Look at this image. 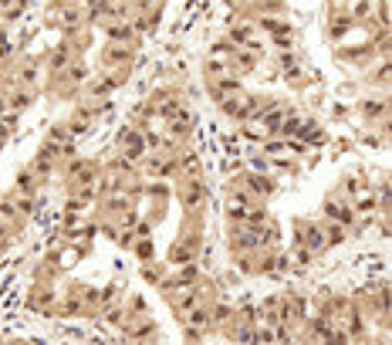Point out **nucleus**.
<instances>
[{
    "mask_svg": "<svg viewBox=\"0 0 392 345\" xmlns=\"http://www.w3.org/2000/svg\"><path fill=\"white\" fill-rule=\"evenodd\" d=\"M176 200L186 210V217H203V207H207V186H203V176L196 180H180L176 183Z\"/></svg>",
    "mask_w": 392,
    "mask_h": 345,
    "instance_id": "nucleus-1",
    "label": "nucleus"
},
{
    "mask_svg": "<svg viewBox=\"0 0 392 345\" xmlns=\"http://www.w3.org/2000/svg\"><path fill=\"white\" fill-rule=\"evenodd\" d=\"M294 244H301V247H308L314 258L321 254V251H328V240H325V230H321V220H294Z\"/></svg>",
    "mask_w": 392,
    "mask_h": 345,
    "instance_id": "nucleus-2",
    "label": "nucleus"
},
{
    "mask_svg": "<svg viewBox=\"0 0 392 345\" xmlns=\"http://www.w3.org/2000/svg\"><path fill=\"white\" fill-rule=\"evenodd\" d=\"M115 149H119L126 160H132L139 166V160L149 153V146H146V129H142V126H126V129L119 133V139H115Z\"/></svg>",
    "mask_w": 392,
    "mask_h": 345,
    "instance_id": "nucleus-3",
    "label": "nucleus"
},
{
    "mask_svg": "<svg viewBox=\"0 0 392 345\" xmlns=\"http://www.w3.org/2000/svg\"><path fill=\"white\" fill-rule=\"evenodd\" d=\"M176 153H159V149H149L142 160H139V169L146 173V180H166L176 173Z\"/></svg>",
    "mask_w": 392,
    "mask_h": 345,
    "instance_id": "nucleus-4",
    "label": "nucleus"
},
{
    "mask_svg": "<svg viewBox=\"0 0 392 345\" xmlns=\"http://www.w3.org/2000/svg\"><path fill=\"white\" fill-rule=\"evenodd\" d=\"M237 180L244 183V190H247L257 203H267V200L278 193V180H271L267 173H254V169H247V173H240Z\"/></svg>",
    "mask_w": 392,
    "mask_h": 345,
    "instance_id": "nucleus-5",
    "label": "nucleus"
},
{
    "mask_svg": "<svg viewBox=\"0 0 392 345\" xmlns=\"http://www.w3.org/2000/svg\"><path fill=\"white\" fill-rule=\"evenodd\" d=\"M321 210H325V220H335V224L348 227V230L355 227V210H352V200H348V196H341L339 190L325 200V207H321Z\"/></svg>",
    "mask_w": 392,
    "mask_h": 345,
    "instance_id": "nucleus-6",
    "label": "nucleus"
},
{
    "mask_svg": "<svg viewBox=\"0 0 392 345\" xmlns=\"http://www.w3.org/2000/svg\"><path fill=\"white\" fill-rule=\"evenodd\" d=\"M54 312L58 315H65V319H92V308L85 305V298H81V285H71L68 294L54 305Z\"/></svg>",
    "mask_w": 392,
    "mask_h": 345,
    "instance_id": "nucleus-7",
    "label": "nucleus"
},
{
    "mask_svg": "<svg viewBox=\"0 0 392 345\" xmlns=\"http://www.w3.org/2000/svg\"><path fill=\"white\" fill-rule=\"evenodd\" d=\"M176 173L173 176H180V180H196V176H203V162H200V153L196 149H189V146H180L176 149Z\"/></svg>",
    "mask_w": 392,
    "mask_h": 345,
    "instance_id": "nucleus-8",
    "label": "nucleus"
},
{
    "mask_svg": "<svg viewBox=\"0 0 392 345\" xmlns=\"http://www.w3.org/2000/svg\"><path fill=\"white\" fill-rule=\"evenodd\" d=\"M132 58H135V51H132V44H105L102 48V65L105 68H119V65H132Z\"/></svg>",
    "mask_w": 392,
    "mask_h": 345,
    "instance_id": "nucleus-9",
    "label": "nucleus"
},
{
    "mask_svg": "<svg viewBox=\"0 0 392 345\" xmlns=\"http://www.w3.org/2000/svg\"><path fill=\"white\" fill-rule=\"evenodd\" d=\"M0 220H3V224L10 227V234H14V237H21V234H24V224H27V220L21 217V210L14 207L10 193H7V196L0 200Z\"/></svg>",
    "mask_w": 392,
    "mask_h": 345,
    "instance_id": "nucleus-10",
    "label": "nucleus"
},
{
    "mask_svg": "<svg viewBox=\"0 0 392 345\" xmlns=\"http://www.w3.org/2000/svg\"><path fill=\"white\" fill-rule=\"evenodd\" d=\"M135 27H132V21H108L105 24V37L112 41V44H135Z\"/></svg>",
    "mask_w": 392,
    "mask_h": 345,
    "instance_id": "nucleus-11",
    "label": "nucleus"
},
{
    "mask_svg": "<svg viewBox=\"0 0 392 345\" xmlns=\"http://www.w3.org/2000/svg\"><path fill=\"white\" fill-rule=\"evenodd\" d=\"M34 106V88H24V85H10L7 88V108L10 112H27V108Z\"/></svg>",
    "mask_w": 392,
    "mask_h": 345,
    "instance_id": "nucleus-12",
    "label": "nucleus"
},
{
    "mask_svg": "<svg viewBox=\"0 0 392 345\" xmlns=\"http://www.w3.org/2000/svg\"><path fill=\"white\" fill-rule=\"evenodd\" d=\"M230 68H234V75H250V71L257 68V51H250V48H234Z\"/></svg>",
    "mask_w": 392,
    "mask_h": 345,
    "instance_id": "nucleus-13",
    "label": "nucleus"
},
{
    "mask_svg": "<svg viewBox=\"0 0 392 345\" xmlns=\"http://www.w3.org/2000/svg\"><path fill=\"white\" fill-rule=\"evenodd\" d=\"M41 176L31 169V166H24L21 173H17V180H14V193H24V196H37V190H41Z\"/></svg>",
    "mask_w": 392,
    "mask_h": 345,
    "instance_id": "nucleus-14",
    "label": "nucleus"
},
{
    "mask_svg": "<svg viewBox=\"0 0 392 345\" xmlns=\"http://www.w3.org/2000/svg\"><path fill=\"white\" fill-rule=\"evenodd\" d=\"M230 71H234V68H230V58H223V54H207V61H203L207 81L223 78V75H230Z\"/></svg>",
    "mask_w": 392,
    "mask_h": 345,
    "instance_id": "nucleus-15",
    "label": "nucleus"
},
{
    "mask_svg": "<svg viewBox=\"0 0 392 345\" xmlns=\"http://www.w3.org/2000/svg\"><path fill=\"white\" fill-rule=\"evenodd\" d=\"M227 37L234 41L237 48H250V51H257V37H254V24H234L227 31Z\"/></svg>",
    "mask_w": 392,
    "mask_h": 345,
    "instance_id": "nucleus-16",
    "label": "nucleus"
},
{
    "mask_svg": "<svg viewBox=\"0 0 392 345\" xmlns=\"http://www.w3.org/2000/svg\"><path fill=\"white\" fill-rule=\"evenodd\" d=\"M227 321H234V305L213 301V305H210V328H223Z\"/></svg>",
    "mask_w": 392,
    "mask_h": 345,
    "instance_id": "nucleus-17",
    "label": "nucleus"
},
{
    "mask_svg": "<svg viewBox=\"0 0 392 345\" xmlns=\"http://www.w3.org/2000/svg\"><path fill=\"white\" fill-rule=\"evenodd\" d=\"M88 78V68H85V61H68V68H65V78H61V85H68V88H78L81 81Z\"/></svg>",
    "mask_w": 392,
    "mask_h": 345,
    "instance_id": "nucleus-18",
    "label": "nucleus"
},
{
    "mask_svg": "<svg viewBox=\"0 0 392 345\" xmlns=\"http://www.w3.org/2000/svg\"><path fill=\"white\" fill-rule=\"evenodd\" d=\"M112 92H115V88H112L108 75H99V78H92L85 85V99H108Z\"/></svg>",
    "mask_w": 392,
    "mask_h": 345,
    "instance_id": "nucleus-19",
    "label": "nucleus"
},
{
    "mask_svg": "<svg viewBox=\"0 0 392 345\" xmlns=\"http://www.w3.org/2000/svg\"><path fill=\"white\" fill-rule=\"evenodd\" d=\"M321 230H325V240H328V247H339L348 240V227H341L335 220H321Z\"/></svg>",
    "mask_w": 392,
    "mask_h": 345,
    "instance_id": "nucleus-20",
    "label": "nucleus"
},
{
    "mask_svg": "<svg viewBox=\"0 0 392 345\" xmlns=\"http://www.w3.org/2000/svg\"><path fill=\"white\" fill-rule=\"evenodd\" d=\"M31 169H34L41 180H51L54 169H58V160H54V156H48V153H37V156L31 160Z\"/></svg>",
    "mask_w": 392,
    "mask_h": 345,
    "instance_id": "nucleus-21",
    "label": "nucleus"
},
{
    "mask_svg": "<svg viewBox=\"0 0 392 345\" xmlns=\"http://www.w3.org/2000/svg\"><path fill=\"white\" fill-rule=\"evenodd\" d=\"M68 61H71V48L58 44V48L51 51V58H48V71H54V75H61V71L68 68Z\"/></svg>",
    "mask_w": 392,
    "mask_h": 345,
    "instance_id": "nucleus-22",
    "label": "nucleus"
},
{
    "mask_svg": "<svg viewBox=\"0 0 392 345\" xmlns=\"http://www.w3.org/2000/svg\"><path fill=\"white\" fill-rule=\"evenodd\" d=\"M250 207H254V203H250ZM250 207H247V203H234V200H227V210H223L227 224H247V217H250Z\"/></svg>",
    "mask_w": 392,
    "mask_h": 345,
    "instance_id": "nucleus-23",
    "label": "nucleus"
},
{
    "mask_svg": "<svg viewBox=\"0 0 392 345\" xmlns=\"http://www.w3.org/2000/svg\"><path fill=\"white\" fill-rule=\"evenodd\" d=\"M10 200H14V207L21 210L24 220H31L34 213H37V196H24V193H10Z\"/></svg>",
    "mask_w": 392,
    "mask_h": 345,
    "instance_id": "nucleus-24",
    "label": "nucleus"
},
{
    "mask_svg": "<svg viewBox=\"0 0 392 345\" xmlns=\"http://www.w3.org/2000/svg\"><path fill=\"white\" fill-rule=\"evenodd\" d=\"M142 278H146V281H149V285L156 288L159 281L166 278V267H162V264H156V261L149 258V261H142Z\"/></svg>",
    "mask_w": 392,
    "mask_h": 345,
    "instance_id": "nucleus-25",
    "label": "nucleus"
},
{
    "mask_svg": "<svg viewBox=\"0 0 392 345\" xmlns=\"http://www.w3.org/2000/svg\"><path fill=\"white\" fill-rule=\"evenodd\" d=\"M348 31H352V17H348V14H339V17L332 14V21H328V34H332V37H345Z\"/></svg>",
    "mask_w": 392,
    "mask_h": 345,
    "instance_id": "nucleus-26",
    "label": "nucleus"
},
{
    "mask_svg": "<svg viewBox=\"0 0 392 345\" xmlns=\"http://www.w3.org/2000/svg\"><path fill=\"white\" fill-rule=\"evenodd\" d=\"M366 186H368V183H366V180H359V176H345V180H341V186H339V193L352 200V196H359V193H362Z\"/></svg>",
    "mask_w": 392,
    "mask_h": 345,
    "instance_id": "nucleus-27",
    "label": "nucleus"
},
{
    "mask_svg": "<svg viewBox=\"0 0 392 345\" xmlns=\"http://www.w3.org/2000/svg\"><path fill=\"white\" fill-rule=\"evenodd\" d=\"M359 112H362V115H368V119H382V115H386V99H372V102H362V106H359Z\"/></svg>",
    "mask_w": 392,
    "mask_h": 345,
    "instance_id": "nucleus-28",
    "label": "nucleus"
},
{
    "mask_svg": "<svg viewBox=\"0 0 392 345\" xmlns=\"http://www.w3.org/2000/svg\"><path fill=\"white\" fill-rule=\"evenodd\" d=\"M132 247H135V258H139V261H149V258H153V237H149V234H146V237H135Z\"/></svg>",
    "mask_w": 392,
    "mask_h": 345,
    "instance_id": "nucleus-29",
    "label": "nucleus"
},
{
    "mask_svg": "<svg viewBox=\"0 0 392 345\" xmlns=\"http://www.w3.org/2000/svg\"><path fill=\"white\" fill-rule=\"evenodd\" d=\"M48 139H54V142H71V129H68V122H54L51 129H48Z\"/></svg>",
    "mask_w": 392,
    "mask_h": 345,
    "instance_id": "nucleus-30",
    "label": "nucleus"
},
{
    "mask_svg": "<svg viewBox=\"0 0 392 345\" xmlns=\"http://www.w3.org/2000/svg\"><path fill=\"white\" fill-rule=\"evenodd\" d=\"M375 24L382 27V31H389V3H386V0L375 3Z\"/></svg>",
    "mask_w": 392,
    "mask_h": 345,
    "instance_id": "nucleus-31",
    "label": "nucleus"
},
{
    "mask_svg": "<svg viewBox=\"0 0 392 345\" xmlns=\"http://www.w3.org/2000/svg\"><path fill=\"white\" fill-rule=\"evenodd\" d=\"M234 48H237V44L230 41V37H220V41L210 48V54H223V58H230V54H234Z\"/></svg>",
    "mask_w": 392,
    "mask_h": 345,
    "instance_id": "nucleus-32",
    "label": "nucleus"
},
{
    "mask_svg": "<svg viewBox=\"0 0 392 345\" xmlns=\"http://www.w3.org/2000/svg\"><path fill=\"white\" fill-rule=\"evenodd\" d=\"M348 17H352V24H362V21H368V3L362 0V3H355L352 10H348Z\"/></svg>",
    "mask_w": 392,
    "mask_h": 345,
    "instance_id": "nucleus-33",
    "label": "nucleus"
},
{
    "mask_svg": "<svg viewBox=\"0 0 392 345\" xmlns=\"http://www.w3.org/2000/svg\"><path fill=\"white\" fill-rule=\"evenodd\" d=\"M312 261H314V254L308 251V247H301V244H298V251H294V264H298V267H308Z\"/></svg>",
    "mask_w": 392,
    "mask_h": 345,
    "instance_id": "nucleus-34",
    "label": "nucleus"
},
{
    "mask_svg": "<svg viewBox=\"0 0 392 345\" xmlns=\"http://www.w3.org/2000/svg\"><path fill=\"white\" fill-rule=\"evenodd\" d=\"M247 162H250V169H254V173H267V166H271V160H267L264 153H254Z\"/></svg>",
    "mask_w": 392,
    "mask_h": 345,
    "instance_id": "nucleus-35",
    "label": "nucleus"
},
{
    "mask_svg": "<svg viewBox=\"0 0 392 345\" xmlns=\"http://www.w3.org/2000/svg\"><path fill=\"white\" fill-rule=\"evenodd\" d=\"M389 61H382V65H379V68H375V75H372V78H375V85H382V88H386V85H389Z\"/></svg>",
    "mask_w": 392,
    "mask_h": 345,
    "instance_id": "nucleus-36",
    "label": "nucleus"
},
{
    "mask_svg": "<svg viewBox=\"0 0 392 345\" xmlns=\"http://www.w3.org/2000/svg\"><path fill=\"white\" fill-rule=\"evenodd\" d=\"M207 332L203 328H196V325H189V321H183V339H189V342H196V339H203Z\"/></svg>",
    "mask_w": 392,
    "mask_h": 345,
    "instance_id": "nucleus-37",
    "label": "nucleus"
},
{
    "mask_svg": "<svg viewBox=\"0 0 392 345\" xmlns=\"http://www.w3.org/2000/svg\"><path fill=\"white\" fill-rule=\"evenodd\" d=\"M0 112H7V88L0 85Z\"/></svg>",
    "mask_w": 392,
    "mask_h": 345,
    "instance_id": "nucleus-38",
    "label": "nucleus"
},
{
    "mask_svg": "<svg viewBox=\"0 0 392 345\" xmlns=\"http://www.w3.org/2000/svg\"><path fill=\"white\" fill-rule=\"evenodd\" d=\"M230 3H237V7H244V3H250V7H254V0H230Z\"/></svg>",
    "mask_w": 392,
    "mask_h": 345,
    "instance_id": "nucleus-39",
    "label": "nucleus"
},
{
    "mask_svg": "<svg viewBox=\"0 0 392 345\" xmlns=\"http://www.w3.org/2000/svg\"><path fill=\"white\" fill-rule=\"evenodd\" d=\"M0 85H3V81H0Z\"/></svg>",
    "mask_w": 392,
    "mask_h": 345,
    "instance_id": "nucleus-40",
    "label": "nucleus"
}]
</instances>
